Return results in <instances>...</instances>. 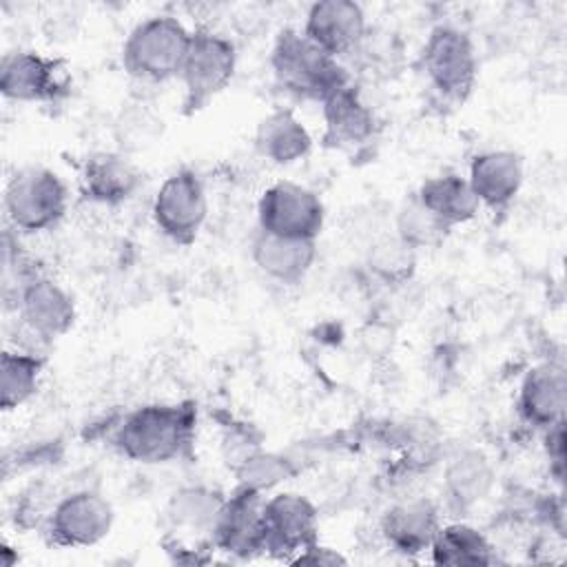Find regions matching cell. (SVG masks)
Instances as JSON below:
<instances>
[{
    "label": "cell",
    "instance_id": "obj_1",
    "mask_svg": "<svg viewBox=\"0 0 567 567\" xmlns=\"http://www.w3.org/2000/svg\"><path fill=\"white\" fill-rule=\"evenodd\" d=\"M195 439L190 403H146L131 410L113 432L115 450L142 465H164L184 456Z\"/></svg>",
    "mask_w": 567,
    "mask_h": 567
},
{
    "label": "cell",
    "instance_id": "obj_2",
    "mask_svg": "<svg viewBox=\"0 0 567 567\" xmlns=\"http://www.w3.org/2000/svg\"><path fill=\"white\" fill-rule=\"evenodd\" d=\"M270 69L277 84L299 100L323 102L350 82L341 62L312 44L301 29H284L277 35L270 51Z\"/></svg>",
    "mask_w": 567,
    "mask_h": 567
},
{
    "label": "cell",
    "instance_id": "obj_3",
    "mask_svg": "<svg viewBox=\"0 0 567 567\" xmlns=\"http://www.w3.org/2000/svg\"><path fill=\"white\" fill-rule=\"evenodd\" d=\"M193 31L168 13L140 20L122 44V64L126 73L140 82L159 84L179 78Z\"/></svg>",
    "mask_w": 567,
    "mask_h": 567
},
{
    "label": "cell",
    "instance_id": "obj_4",
    "mask_svg": "<svg viewBox=\"0 0 567 567\" xmlns=\"http://www.w3.org/2000/svg\"><path fill=\"white\" fill-rule=\"evenodd\" d=\"M69 210L64 179L47 166H22L4 186V213L18 233L35 235L55 228Z\"/></svg>",
    "mask_w": 567,
    "mask_h": 567
},
{
    "label": "cell",
    "instance_id": "obj_5",
    "mask_svg": "<svg viewBox=\"0 0 567 567\" xmlns=\"http://www.w3.org/2000/svg\"><path fill=\"white\" fill-rule=\"evenodd\" d=\"M421 69L427 86L450 104H463L478 75V58L472 38L454 27L439 24L421 49Z\"/></svg>",
    "mask_w": 567,
    "mask_h": 567
},
{
    "label": "cell",
    "instance_id": "obj_6",
    "mask_svg": "<svg viewBox=\"0 0 567 567\" xmlns=\"http://www.w3.org/2000/svg\"><path fill=\"white\" fill-rule=\"evenodd\" d=\"M237 71V49L230 38L210 29L193 31L190 49L179 71L184 106L188 113L204 109L233 80Z\"/></svg>",
    "mask_w": 567,
    "mask_h": 567
},
{
    "label": "cell",
    "instance_id": "obj_7",
    "mask_svg": "<svg viewBox=\"0 0 567 567\" xmlns=\"http://www.w3.org/2000/svg\"><path fill=\"white\" fill-rule=\"evenodd\" d=\"M326 224L321 197L297 182H275L257 199V230L288 239L317 241Z\"/></svg>",
    "mask_w": 567,
    "mask_h": 567
},
{
    "label": "cell",
    "instance_id": "obj_8",
    "mask_svg": "<svg viewBox=\"0 0 567 567\" xmlns=\"http://www.w3.org/2000/svg\"><path fill=\"white\" fill-rule=\"evenodd\" d=\"M151 217L155 228L175 244H190L208 217V195L202 177L190 168L171 173L157 188Z\"/></svg>",
    "mask_w": 567,
    "mask_h": 567
},
{
    "label": "cell",
    "instance_id": "obj_9",
    "mask_svg": "<svg viewBox=\"0 0 567 567\" xmlns=\"http://www.w3.org/2000/svg\"><path fill=\"white\" fill-rule=\"evenodd\" d=\"M319 512L310 498L297 492H275L261 503V545L264 554L295 560L317 543Z\"/></svg>",
    "mask_w": 567,
    "mask_h": 567
},
{
    "label": "cell",
    "instance_id": "obj_10",
    "mask_svg": "<svg viewBox=\"0 0 567 567\" xmlns=\"http://www.w3.org/2000/svg\"><path fill=\"white\" fill-rule=\"evenodd\" d=\"M113 507L95 489H75L55 501L47 516V534L58 547H91L109 536Z\"/></svg>",
    "mask_w": 567,
    "mask_h": 567
},
{
    "label": "cell",
    "instance_id": "obj_11",
    "mask_svg": "<svg viewBox=\"0 0 567 567\" xmlns=\"http://www.w3.org/2000/svg\"><path fill=\"white\" fill-rule=\"evenodd\" d=\"M69 89V73L62 60L35 51H13L0 62V93L9 102L47 104Z\"/></svg>",
    "mask_w": 567,
    "mask_h": 567
},
{
    "label": "cell",
    "instance_id": "obj_12",
    "mask_svg": "<svg viewBox=\"0 0 567 567\" xmlns=\"http://www.w3.org/2000/svg\"><path fill=\"white\" fill-rule=\"evenodd\" d=\"M20 328L35 343H51L64 337L75 323L73 297L47 275H33L16 295Z\"/></svg>",
    "mask_w": 567,
    "mask_h": 567
},
{
    "label": "cell",
    "instance_id": "obj_13",
    "mask_svg": "<svg viewBox=\"0 0 567 567\" xmlns=\"http://www.w3.org/2000/svg\"><path fill=\"white\" fill-rule=\"evenodd\" d=\"M301 33L332 58L359 51L368 35L363 7L352 0H321L310 4Z\"/></svg>",
    "mask_w": 567,
    "mask_h": 567
},
{
    "label": "cell",
    "instance_id": "obj_14",
    "mask_svg": "<svg viewBox=\"0 0 567 567\" xmlns=\"http://www.w3.org/2000/svg\"><path fill=\"white\" fill-rule=\"evenodd\" d=\"M261 503L264 494L237 485V489L224 498L219 514L215 518L210 532L213 549H219L237 558L264 554Z\"/></svg>",
    "mask_w": 567,
    "mask_h": 567
},
{
    "label": "cell",
    "instance_id": "obj_15",
    "mask_svg": "<svg viewBox=\"0 0 567 567\" xmlns=\"http://www.w3.org/2000/svg\"><path fill=\"white\" fill-rule=\"evenodd\" d=\"M525 168L518 153L507 148H489L472 157L467 184L481 208L505 210L523 188Z\"/></svg>",
    "mask_w": 567,
    "mask_h": 567
},
{
    "label": "cell",
    "instance_id": "obj_16",
    "mask_svg": "<svg viewBox=\"0 0 567 567\" xmlns=\"http://www.w3.org/2000/svg\"><path fill=\"white\" fill-rule=\"evenodd\" d=\"M323 140L334 148H357L374 140L377 115L350 82L321 102Z\"/></svg>",
    "mask_w": 567,
    "mask_h": 567
},
{
    "label": "cell",
    "instance_id": "obj_17",
    "mask_svg": "<svg viewBox=\"0 0 567 567\" xmlns=\"http://www.w3.org/2000/svg\"><path fill=\"white\" fill-rule=\"evenodd\" d=\"M565 403L567 379L560 365L538 363L525 374L516 399L518 414L525 423L545 432L565 421Z\"/></svg>",
    "mask_w": 567,
    "mask_h": 567
},
{
    "label": "cell",
    "instance_id": "obj_18",
    "mask_svg": "<svg viewBox=\"0 0 567 567\" xmlns=\"http://www.w3.org/2000/svg\"><path fill=\"white\" fill-rule=\"evenodd\" d=\"M439 527L441 516L430 498L401 501L381 516V536L385 545L403 556L430 551Z\"/></svg>",
    "mask_w": 567,
    "mask_h": 567
},
{
    "label": "cell",
    "instance_id": "obj_19",
    "mask_svg": "<svg viewBox=\"0 0 567 567\" xmlns=\"http://www.w3.org/2000/svg\"><path fill=\"white\" fill-rule=\"evenodd\" d=\"M250 257L264 277L295 286L310 272L317 259V241L288 239L257 230L250 241Z\"/></svg>",
    "mask_w": 567,
    "mask_h": 567
},
{
    "label": "cell",
    "instance_id": "obj_20",
    "mask_svg": "<svg viewBox=\"0 0 567 567\" xmlns=\"http://www.w3.org/2000/svg\"><path fill=\"white\" fill-rule=\"evenodd\" d=\"M137 186L140 173L122 153H95L80 171V188L95 204L117 206L131 199Z\"/></svg>",
    "mask_w": 567,
    "mask_h": 567
},
{
    "label": "cell",
    "instance_id": "obj_21",
    "mask_svg": "<svg viewBox=\"0 0 567 567\" xmlns=\"http://www.w3.org/2000/svg\"><path fill=\"white\" fill-rule=\"evenodd\" d=\"M255 148L270 164L290 166L310 153L312 135L292 111L279 109L257 124Z\"/></svg>",
    "mask_w": 567,
    "mask_h": 567
},
{
    "label": "cell",
    "instance_id": "obj_22",
    "mask_svg": "<svg viewBox=\"0 0 567 567\" xmlns=\"http://www.w3.org/2000/svg\"><path fill=\"white\" fill-rule=\"evenodd\" d=\"M414 195L450 230L458 224L472 221L481 210V204L472 193L467 177L458 173L432 175L423 179Z\"/></svg>",
    "mask_w": 567,
    "mask_h": 567
},
{
    "label": "cell",
    "instance_id": "obj_23",
    "mask_svg": "<svg viewBox=\"0 0 567 567\" xmlns=\"http://www.w3.org/2000/svg\"><path fill=\"white\" fill-rule=\"evenodd\" d=\"M430 560L436 565H492L496 563V549L489 538L470 523H447L441 525L432 545Z\"/></svg>",
    "mask_w": 567,
    "mask_h": 567
},
{
    "label": "cell",
    "instance_id": "obj_24",
    "mask_svg": "<svg viewBox=\"0 0 567 567\" xmlns=\"http://www.w3.org/2000/svg\"><path fill=\"white\" fill-rule=\"evenodd\" d=\"M224 498V494L204 485L182 487L173 494L166 509L173 532H190L199 540L206 538L210 543V532Z\"/></svg>",
    "mask_w": 567,
    "mask_h": 567
},
{
    "label": "cell",
    "instance_id": "obj_25",
    "mask_svg": "<svg viewBox=\"0 0 567 567\" xmlns=\"http://www.w3.org/2000/svg\"><path fill=\"white\" fill-rule=\"evenodd\" d=\"M44 359L35 350H4L0 359V408L4 412L24 405L40 385Z\"/></svg>",
    "mask_w": 567,
    "mask_h": 567
},
{
    "label": "cell",
    "instance_id": "obj_26",
    "mask_svg": "<svg viewBox=\"0 0 567 567\" xmlns=\"http://www.w3.org/2000/svg\"><path fill=\"white\" fill-rule=\"evenodd\" d=\"M445 485L452 501L458 505H472L489 492L492 470L478 452H463L450 463Z\"/></svg>",
    "mask_w": 567,
    "mask_h": 567
},
{
    "label": "cell",
    "instance_id": "obj_27",
    "mask_svg": "<svg viewBox=\"0 0 567 567\" xmlns=\"http://www.w3.org/2000/svg\"><path fill=\"white\" fill-rule=\"evenodd\" d=\"M396 237L412 248L414 252L421 248H434L439 246L445 235L450 233V228L436 219L419 199L416 195H412L396 213Z\"/></svg>",
    "mask_w": 567,
    "mask_h": 567
},
{
    "label": "cell",
    "instance_id": "obj_28",
    "mask_svg": "<svg viewBox=\"0 0 567 567\" xmlns=\"http://www.w3.org/2000/svg\"><path fill=\"white\" fill-rule=\"evenodd\" d=\"M237 481L241 487H248L252 492H270L279 483H286L295 470L288 458L270 452H250L244 456L235 467Z\"/></svg>",
    "mask_w": 567,
    "mask_h": 567
},
{
    "label": "cell",
    "instance_id": "obj_29",
    "mask_svg": "<svg viewBox=\"0 0 567 567\" xmlns=\"http://www.w3.org/2000/svg\"><path fill=\"white\" fill-rule=\"evenodd\" d=\"M372 270L388 279V281H401L410 275L414 266V250L408 248L396 235L394 239H385L372 250Z\"/></svg>",
    "mask_w": 567,
    "mask_h": 567
},
{
    "label": "cell",
    "instance_id": "obj_30",
    "mask_svg": "<svg viewBox=\"0 0 567 567\" xmlns=\"http://www.w3.org/2000/svg\"><path fill=\"white\" fill-rule=\"evenodd\" d=\"M295 565H343L346 558L330 547H323L317 543H312L308 549H303L295 560Z\"/></svg>",
    "mask_w": 567,
    "mask_h": 567
}]
</instances>
